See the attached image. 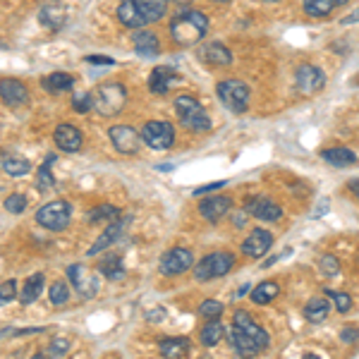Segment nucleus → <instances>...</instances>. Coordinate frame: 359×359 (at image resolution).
Listing matches in <instances>:
<instances>
[{
	"mask_svg": "<svg viewBox=\"0 0 359 359\" xmlns=\"http://www.w3.org/2000/svg\"><path fill=\"white\" fill-rule=\"evenodd\" d=\"M208 32V17L201 10H182L170 22V39L177 46L187 48V46L199 43Z\"/></svg>",
	"mask_w": 359,
	"mask_h": 359,
	"instance_id": "nucleus-1",
	"label": "nucleus"
},
{
	"mask_svg": "<svg viewBox=\"0 0 359 359\" xmlns=\"http://www.w3.org/2000/svg\"><path fill=\"white\" fill-rule=\"evenodd\" d=\"M175 111L180 115V123H182V127H187V130H192V132L211 130V118H208L204 106H201L194 96H177Z\"/></svg>",
	"mask_w": 359,
	"mask_h": 359,
	"instance_id": "nucleus-2",
	"label": "nucleus"
},
{
	"mask_svg": "<svg viewBox=\"0 0 359 359\" xmlns=\"http://www.w3.org/2000/svg\"><path fill=\"white\" fill-rule=\"evenodd\" d=\"M233 266H235V257L230 252H213L201 259V262L194 264V278L199 283L213 280V278H223L230 273Z\"/></svg>",
	"mask_w": 359,
	"mask_h": 359,
	"instance_id": "nucleus-3",
	"label": "nucleus"
},
{
	"mask_svg": "<svg viewBox=\"0 0 359 359\" xmlns=\"http://www.w3.org/2000/svg\"><path fill=\"white\" fill-rule=\"evenodd\" d=\"M127 103V91L123 84H103L96 89L94 94V108L106 118H113L125 108Z\"/></svg>",
	"mask_w": 359,
	"mask_h": 359,
	"instance_id": "nucleus-4",
	"label": "nucleus"
},
{
	"mask_svg": "<svg viewBox=\"0 0 359 359\" xmlns=\"http://www.w3.org/2000/svg\"><path fill=\"white\" fill-rule=\"evenodd\" d=\"M216 91L223 106L233 113H245L249 108V86L242 79H223V82H218Z\"/></svg>",
	"mask_w": 359,
	"mask_h": 359,
	"instance_id": "nucleus-5",
	"label": "nucleus"
},
{
	"mask_svg": "<svg viewBox=\"0 0 359 359\" xmlns=\"http://www.w3.org/2000/svg\"><path fill=\"white\" fill-rule=\"evenodd\" d=\"M69 218H72V208H69L67 201H50L43 208H39L36 213V223L46 230H53V233L65 230Z\"/></svg>",
	"mask_w": 359,
	"mask_h": 359,
	"instance_id": "nucleus-6",
	"label": "nucleus"
},
{
	"mask_svg": "<svg viewBox=\"0 0 359 359\" xmlns=\"http://www.w3.org/2000/svg\"><path fill=\"white\" fill-rule=\"evenodd\" d=\"M142 139L147 142V147L156 149V151H165V149H170L172 144H175V130H172L170 123L151 120V123L144 125Z\"/></svg>",
	"mask_w": 359,
	"mask_h": 359,
	"instance_id": "nucleus-7",
	"label": "nucleus"
},
{
	"mask_svg": "<svg viewBox=\"0 0 359 359\" xmlns=\"http://www.w3.org/2000/svg\"><path fill=\"white\" fill-rule=\"evenodd\" d=\"M67 276L69 280H72V285L77 287V292L82 294V297H96L98 290H101V283H98V276L94 273L91 269H86L82 264H74L67 269Z\"/></svg>",
	"mask_w": 359,
	"mask_h": 359,
	"instance_id": "nucleus-8",
	"label": "nucleus"
},
{
	"mask_svg": "<svg viewBox=\"0 0 359 359\" xmlns=\"http://www.w3.org/2000/svg\"><path fill=\"white\" fill-rule=\"evenodd\" d=\"M192 264H194V254L189 252V249L172 247L170 252H165L163 259H161V271H163L165 276H180L192 269Z\"/></svg>",
	"mask_w": 359,
	"mask_h": 359,
	"instance_id": "nucleus-9",
	"label": "nucleus"
},
{
	"mask_svg": "<svg viewBox=\"0 0 359 359\" xmlns=\"http://www.w3.org/2000/svg\"><path fill=\"white\" fill-rule=\"evenodd\" d=\"M294 84H297L299 94H306V96L318 94V91L326 86V74H323L316 65H302V67H297Z\"/></svg>",
	"mask_w": 359,
	"mask_h": 359,
	"instance_id": "nucleus-10",
	"label": "nucleus"
},
{
	"mask_svg": "<svg viewBox=\"0 0 359 359\" xmlns=\"http://www.w3.org/2000/svg\"><path fill=\"white\" fill-rule=\"evenodd\" d=\"M0 101L10 108H20L29 101V91L25 82L15 77H3L0 79Z\"/></svg>",
	"mask_w": 359,
	"mask_h": 359,
	"instance_id": "nucleus-11",
	"label": "nucleus"
},
{
	"mask_svg": "<svg viewBox=\"0 0 359 359\" xmlns=\"http://www.w3.org/2000/svg\"><path fill=\"white\" fill-rule=\"evenodd\" d=\"M108 137H111L115 151L127 154V156L139 151V135L135 132V127H130V125H115V127H111Z\"/></svg>",
	"mask_w": 359,
	"mask_h": 359,
	"instance_id": "nucleus-12",
	"label": "nucleus"
},
{
	"mask_svg": "<svg viewBox=\"0 0 359 359\" xmlns=\"http://www.w3.org/2000/svg\"><path fill=\"white\" fill-rule=\"evenodd\" d=\"M271 245H273V235H271L269 230H264V228H254L252 233L247 235V240L242 242V252H245L247 257H252V259H259V257H264V254L269 252Z\"/></svg>",
	"mask_w": 359,
	"mask_h": 359,
	"instance_id": "nucleus-13",
	"label": "nucleus"
},
{
	"mask_svg": "<svg viewBox=\"0 0 359 359\" xmlns=\"http://www.w3.org/2000/svg\"><path fill=\"white\" fill-rule=\"evenodd\" d=\"M245 213H252V216H257L259 221H266V223H276L283 218V208L278 206L276 201L266 199V196H257V199L247 201Z\"/></svg>",
	"mask_w": 359,
	"mask_h": 359,
	"instance_id": "nucleus-14",
	"label": "nucleus"
},
{
	"mask_svg": "<svg viewBox=\"0 0 359 359\" xmlns=\"http://www.w3.org/2000/svg\"><path fill=\"white\" fill-rule=\"evenodd\" d=\"M235 326H237V328H242V331H245L247 335H252V338L257 340V345L262 347V350H266V347L271 345L269 333H266L264 328L259 326L257 321H254L249 311H245V309H237V311H235Z\"/></svg>",
	"mask_w": 359,
	"mask_h": 359,
	"instance_id": "nucleus-15",
	"label": "nucleus"
},
{
	"mask_svg": "<svg viewBox=\"0 0 359 359\" xmlns=\"http://www.w3.org/2000/svg\"><path fill=\"white\" fill-rule=\"evenodd\" d=\"M53 139H55L57 149L65 154H74L82 149V132H79L74 125H60L55 130Z\"/></svg>",
	"mask_w": 359,
	"mask_h": 359,
	"instance_id": "nucleus-16",
	"label": "nucleus"
},
{
	"mask_svg": "<svg viewBox=\"0 0 359 359\" xmlns=\"http://www.w3.org/2000/svg\"><path fill=\"white\" fill-rule=\"evenodd\" d=\"M233 208V201H230V196H211V199H204L199 204V213L206 218V221L216 223L221 221L225 213Z\"/></svg>",
	"mask_w": 359,
	"mask_h": 359,
	"instance_id": "nucleus-17",
	"label": "nucleus"
},
{
	"mask_svg": "<svg viewBox=\"0 0 359 359\" xmlns=\"http://www.w3.org/2000/svg\"><path fill=\"white\" fill-rule=\"evenodd\" d=\"M199 57L206 62V65H218V67L230 65V62H233V53H230V48H225V46L218 43V41L201 46Z\"/></svg>",
	"mask_w": 359,
	"mask_h": 359,
	"instance_id": "nucleus-18",
	"label": "nucleus"
},
{
	"mask_svg": "<svg viewBox=\"0 0 359 359\" xmlns=\"http://www.w3.org/2000/svg\"><path fill=\"white\" fill-rule=\"evenodd\" d=\"M67 20V13L65 8H62L60 3H46L41 10H39V22H41L43 27H48L50 32H57V29H62Z\"/></svg>",
	"mask_w": 359,
	"mask_h": 359,
	"instance_id": "nucleus-19",
	"label": "nucleus"
},
{
	"mask_svg": "<svg viewBox=\"0 0 359 359\" xmlns=\"http://www.w3.org/2000/svg\"><path fill=\"white\" fill-rule=\"evenodd\" d=\"M228 340H230V347L237 352V355H257V352H262V347L257 345V340L252 338V335H247L242 328H237L233 326L230 328V335H228Z\"/></svg>",
	"mask_w": 359,
	"mask_h": 359,
	"instance_id": "nucleus-20",
	"label": "nucleus"
},
{
	"mask_svg": "<svg viewBox=\"0 0 359 359\" xmlns=\"http://www.w3.org/2000/svg\"><path fill=\"white\" fill-rule=\"evenodd\" d=\"M118 20L123 22L127 29H142L147 25V20H144V15L139 13L135 0H123V3L118 5Z\"/></svg>",
	"mask_w": 359,
	"mask_h": 359,
	"instance_id": "nucleus-21",
	"label": "nucleus"
},
{
	"mask_svg": "<svg viewBox=\"0 0 359 359\" xmlns=\"http://www.w3.org/2000/svg\"><path fill=\"white\" fill-rule=\"evenodd\" d=\"M123 228H125V223L120 221V218H115V221H111V225H108V228H106V233H103L101 237H98V240H96V245L91 247L86 254H89V257H96V254L106 252V249L111 247L113 242L118 240L120 235H123Z\"/></svg>",
	"mask_w": 359,
	"mask_h": 359,
	"instance_id": "nucleus-22",
	"label": "nucleus"
},
{
	"mask_svg": "<svg viewBox=\"0 0 359 359\" xmlns=\"http://www.w3.org/2000/svg\"><path fill=\"white\" fill-rule=\"evenodd\" d=\"M135 50L142 57H154L161 53V41L154 32H137L135 34Z\"/></svg>",
	"mask_w": 359,
	"mask_h": 359,
	"instance_id": "nucleus-23",
	"label": "nucleus"
},
{
	"mask_svg": "<svg viewBox=\"0 0 359 359\" xmlns=\"http://www.w3.org/2000/svg\"><path fill=\"white\" fill-rule=\"evenodd\" d=\"M175 79H177V74L172 72L170 67H154L151 77H149V89H151L154 94H165Z\"/></svg>",
	"mask_w": 359,
	"mask_h": 359,
	"instance_id": "nucleus-24",
	"label": "nucleus"
},
{
	"mask_svg": "<svg viewBox=\"0 0 359 359\" xmlns=\"http://www.w3.org/2000/svg\"><path fill=\"white\" fill-rule=\"evenodd\" d=\"M321 158L326 161V163L335 165V168H347V165L357 163V154L350 151V149H345V147L326 149V151H321Z\"/></svg>",
	"mask_w": 359,
	"mask_h": 359,
	"instance_id": "nucleus-25",
	"label": "nucleus"
},
{
	"mask_svg": "<svg viewBox=\"0 0 359 359\" xmlns=\"http://www.w3.org/2000/svg\"><path fill=\"white\" fill-rule=\"evenodd\" d=\"M135 5L147 22L163 20V15L168 13V0H135Z\"/></svg>",
	"mask_w": 359,
	"mask_h": 359,
	"instance_id": "nucleus-26",
	"label": "nucleus"
},
{
	"mask_svg": "<svg viewBox=\"0 0 359 359\" xmlns=\"http://www.w3.org/2000/svg\"><path fill=\"white\" fill-rule=\"evenodd\" d=\"M0 170L8 172L10 177H22L32 170V163L22 156H0Z\"/></svg>",
	"mask_w": 359,
	"mask_h": 359,
	"instance_id": "nucleus-27",
	"label": "nucleus"
},
{
	"mask_svg": "<svg viewBox=\"0 0 359 359\" xmlns=\"http://www.w3.org/2000/svg\"><path fill=\"white\" fill-rule=\"evenodd\" d=\"M223 335H225L223 323L218 321V318H208V321L204 323V328L199 331V340H201V345H204V347H213V345L221 343Z\"/></svg>",
	"mask_w": 359,
	"mask_h": 359,
	"instance_id": "nucleus-28",
	"label": "nucleus"
},
{
	"mask_svg": "<svg viewBox=\"0 0 359 359\" xmlns=\"http://www.w3.org/2000/svg\"><path fill=\"white\" fill-rule=\"evenodd\" d=\"M328 311H331V302L323 297H314L309 304L304 306V318L309 323H321L328 318Z\"/></svg>",
	"mask_w": 359,
	"mask_h": 359,
	"instance_id": "nucleus-29",
	"label": "nucleus"
},
{
	"mask_svg": "<svg viewBox=\"0 0 359 359\" xmlns=\"http://www.w3.org/2000/svg\"><path fill=\"white\" fill-rule=\"evenodd\" d=\"M41 292H43V276H41V273H34V276L25 283V287H22L20 302H22V304L36 302V299L41 297Z\"/></svg>",
	"mask_w": 359,
	"mask_h": 359,
	"instance_id": "nucleus-30",
	"label": "nucleus"
},
{
	"mask_svg": "<svg viewBox=\"0 0 359 359\" xmlns=\"http://www.w3.org/2000/svg\"><path fill=\"white\" fill-rule=\"evenodd\" d=\"M163 357H184L189 352V340L187 338H165L158 345Z\"/></svg>",
	"mask_w": 359,
	"mask_h": 359,
	"instance_id": "nucleus-31",
	"label": "nucleus"
},
{
	"mask_svg": "<svg viewBox=\"0 0 359 359\" xmlns=\"http://www.w3.org/2000/svg\"><path fill=\"white\" fill-rule=\"evenodd\" d=\"M72 84H74V79L65 72H53V74H48V77H43V89L48 91V94L67 91V89H72Z\"/></svg>",
	"mask_w": 359,
	"mask_h": 359,
	"instance_id": "nucleus-32",
	"label": "nucleus"
},
{
	"mask_svg": "<svg viewBox=\"0 0 359 359\" xmlns=\"http://www.w3.org/2000/svg\"><path fill=\"white\" fill-rule=\"evenodd\" d=\"M278 292H280L278 283L266 280V283H262V285H257V287L252 290V302H254V304H266V302H271V299H276V297H278Z\"/></svg>",
	"mask_w": 359,
	"mask_h": 359,
	"instance_id": "nucleus-33",
	"label": "nucleus"
},
{
	"mask_svg": "<svg viewBox=\"0 0 359 359\" xmlns=\"http://www.w3.org/2000/svg\"><path fill=\"white\" fill-rule=\"evenodd\" d=\"M304 13L309 17H328L335 8V0H302Z\"/></svg>",
	"mask_w": 359,
	"mask_h": 359,
	"instance_id": "nucleus-34",
	"label": "nucleus"
},
{
	"mask_svg": "<svg viewBox=\"0 0 359 359\" xmlns=\"http://www.w3.org/2000/svg\"><path fill=\"white\" fill-rule=\"evenodd\" d=\"M98 271H101V273L106 276L108 280H120V278L125 276V266H123V262H120V257L103 259L101 266H98Z\"/></svg>",
	"mask_w": 359,
	"mask_h": 359,
	"instance_id": "nucleus-35",
	"label": "nucleus"
},
{
	"mask_svg": "<svg viewBox=\"0 0 359 359\" xmlns=\"http://www.w3.org/2000/svg\"><path fill=\"white\" fill-rule=\"evenodd\" d=\"M115 218H120V208L113 204H101L94 211H89V223H111Z\"/></svg>",
	"mask_w": 359,
	"mask_h": 359,
	"instance_id": "nucleus-36",
	"label": "nucleus"
},
{
	"mask_svg": "<svg viewBox=\"0 0 359 359\" xmlns=\"http://www.w3.org/2000/svg\"><path fill=\"white\" fill-rule=\"evenodd\" d=\"M50 163H53V156H48V161L39 168V180H36V187L41 189V192H48L50 187L55 184L53 175H50Z\"/></svg>",
	"mask_w": 359,
	"mask_h": 359,
	"instance_id": "nucleus-37",
	"label": "nucleus"
},
{
	"mask_svg": "<svg viewBox=\"0 0 359 359\" xmlns=\"http://www.w3.org/2000/svg\"><path fill=\"white\" fill-rule=\"evenodd\" d=\"M50 302H53L55 306H62V304H67V299H69V290H67V283L65 280H55L53 285H50Z\"/></svg>",
	"mask_w": 359,
	"mask_h": 359,
	"instance_id": "nucleus-38",
	"label": "nucleus"
},
{
	"mask_svg": "<svg viewBox=\"0 0 359 359\" xmlns=\"http://www.w3.org/2000/svg\"><path fill=\"white\" fill-rule=\"evenodd\" d=\"M199 314L204 318H218L223 314V304L218 302V299H204V302L199 304Z\"/></svg>",
	"mask_w": 359,
	"mask_h": 359,
	"instance_id": "nucleus-39",
	"label": "nucleus"
},
{
	"mask_svg": "<svg viewBox=\"0 0 359 359\" xmlns=\"http://www.w3.org/2000/svg\"><path fill=\"white\" fill-rule=\"evenodd\" d=\"M326 294H328V297H333L335 309H338L340 314H347V311L352 309V297H350V294H345V292H333V290H328Z\"/></svg>",
	"mask_w": 359,
	"mask_h": 359,
	"instance_id": "nucleus-40",
	"label": "nucleus"
},
{
	"mask_svg": "<svg viewBox=\"0 0 359 359\" xmlns=\"http://www.w3.org/2000/svg\"><path fill=\"white\" fill-rule=\"evenodd\" d=\"M5 208H8L10 213H22L27 208V196L25 194H10L8 199H5Z\"/></svg>",
	"mask_w": 359,
	"mask_h": 359,
	"instance_id": "nucleus-41",
	"label": "nucleus"
},
{
	"mask_svg": "<svg viewBox=\"0 0 359 359\" xmlns=\"http://www.w3.org/2000/svg\"><path fill=\"white\" fill-rule=\"evenodd\" d=\"M17 297V283L15 280H5L0 283V304H8Z\"/></svg>",
	"mask_w": 359,
	"mask_h": 359,
	"instance_id": "nucleus-42",
	"label": "nucleus"
},
{
	"mask_svg": "<svg viewBox=\"0 0 359 359\" xmlns=\"http://www.w3.org/2000/svg\"><path fill=\"white\" fill-rule=\"evenodd\" d=\"M72 106H74V111H77V113H86L89 108H94V96H91V94H77V96H74V101H72Z\"/></svg>",
	"mask_w": 359,
	"mask_h": 359,
	"instance_id": "nucleus-43",
	"label": "nucleus"
},
{
	"mask_svg": "<svg viewBox=\"0 0 359 359\" xmlns=\"http://www.w3.org/2000/svg\"><path fill=\"white\" fill-rule=\"evenodd\" d=\"M321 271L326 276H338L340 273V262L335 257H321Z\"/></svg>",
	"mask_w": 359,
	"mask_h": 359,
	"instance_id": "nucleus-44",
	"label": "nucleus"
},
{
	"mask_svg": "<svg viewBox=\"0 0 359 359\" xmlns=\"http://www.w3.org/2000/svg\"><path fill=\"white\" fill-rule=\"evenodd\" d=\"M340 340H343L345 345H357L359 343V328L357 326H345L343 331H340Z\"/></svg>",
	"mask_w": 359,
	"mask_h": 359,
	"instance_id": "nucleus-45",
	"label": "nucleus"
},
{
	"mask_svg": "<svg viewBox=\"0 0 359 359\" xmlns=\"http://www.w3.org/2000/svg\"><path fill=\"white\" fill-rule=\"evenodd\" d=\"M69 350V340L67 338H57V340H53V343L48 345V352L50 355H65V352Z\"/></svg>",
	"mask_w": 359,
	"mask_h": 359,
	"instance_id": "nucleus-46",
	"label": "nucleus"
},
{
	"mask_svg": "<svg viewBox=\"0 0 359 359\" xmlns=\"http://www.w3.org/2000/svg\"><path fill=\"white\" fill-rule=\"evenodd\" d=\"M225 180H218V182H211V184H204V187L194 189V196H201V194H208V192H216V189H223L225 187Z\"/></svg>",
	"mask_w": 359,
	"mask_h": 359,
	"instance_id": "nucleus-47",
	"label": "nucleus"
},
{
	"mask_svg": "<svg viewBox=\"0 0 359 359\" xmlns=\"http://www.w3.org/2000/svg\"><path fill=\"white\" fill-rule=\"evenodd\" d=\"M86 62H91V65H115L113 57H106V55H89Z\"/></svg>",
	"mask_w": 359,
	"mask_h": 359,
	"instance_id": "nucleus-48",
	"label": "nucleus"
},
{
	"mask_svg": "<svg viewBox=\"0 0 359 359\" xmlns=\"http://www.w3.org/2000/svg\"><path fill=\"white\" fill-rule=\"evenodd\" d=\"M357 22H359V8L355 10V13H352V15H347V17H343V20H340V25H357Z\"/></svg>",
	"mask_w": 359,
	"mask_h": 359,
	"instance_id": "nucleus-49",
	"label": "nucleus"
},
{
	"mask_svg": "<svg viewBox=\"0 0 359 359\" xmlns=\"http://www.w3.org/2000/svg\"><path fill=\"white\" fill-rule=\"evenodd\" d=\"M347 189H350V192L355 194V199L359 201V180H350V182H347Z\"/></svg>",
	"mask_w": 359,
	"mask_h": 359,
	"instance_id": "nucleus-50",
	"label": "nucleus"
},
{
	"mask_svg": "<svg viewBox=\"0 0 359 359\" xmlns=\"http://www.w3.org/2000/svg\"><path fill=\"white\" fill-rule=\"evenodd\" d=\"M161 316H165L163 309H156V311H149V321H163Z\"/></svg>",
	"mask_w": 359,
	"mask_h": 359,
	"instance_id": "nucleus-51",
	"label": "nucleus"
},
{
	"mask_svg": "<svg viewBox=\"0 0 359 359\" xmlns=\"http://www.w3.org/2000/svg\"><path fill=\"white\" fill-rule=\"evenodd\" d=\"M172 3H177V5H187V3H192V0H172Z\"/></svg>",
	"mask_w": 359,
	"mask_h": 359,
	"instance_id": "nucleus-52",
	"label": "nucleus"
},
{
	"mask_svg": "<svg viewBox=\"0 0 359 359\" xmlns=\"http://www.w3.org/2000/svg\"><path fill=\"white\" fill-rule=\"evenodd\" d=\"M350 0H335V5H347Z\"/></svg>",
	"mask_w": 359,
	"mask_h": 359,
	"instance_id": "nucleus-53",
	"label": "nucleus"
},
{
	"mask_svg": "<svg viewBox=\"0 0 359 359\" xmlns=\"http://www.w3.org/2000/svg\"><path fill=\"white\" fill-rule=\"evenodd\" d=\"M264 3H273V0H264Z\"/></svg>",
	"mask_w": 359,
	"mask_h": 359,
	"instance_id": "nucleus-54",
	"label": "nucleus"
},
{
	"mask_svg": "<svg viewBox=\"0 0 359 359\" xmlns=\"http://www.w3.org/2000/svg\"><path fill=\"white\" fill-rule=\"evenodd\" d=\"M218 3H228V0H218Z\"/></svg>",
	"mask_w": 359,
	"mask_h": 359,
	"instance_id": "nucleus-55",
	"label": "nucleus"
}]
</instances>
